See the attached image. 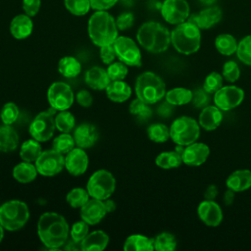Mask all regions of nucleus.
Masks as SVG:
<instances>
[{
    "label": "nucleus",
    "mask_w": 251,
    "mask_h": 251,
    "mask_svg": "<svg viewBox=\"0 0 251 251\" xmlns=\"http://www.w3.org/2000/svg\"><path fill=\"white\" fill-rule=\"evenodd\" d=\"M69 232V225L62 215L47 212L39 217L37 233L46 247L57 249L64 246L68 240Z\"/></svg>",
    "instance_id": "f257e3e1"
},
{
    "label": "nucleus",
    "mask_w": 251,
    "mask_h": 251,
    "mask_svg": "<svg viewBox=\"0 0 251 251\" xmlns=\"http://www.w3.org/2000/svg\"><path fill=\"white\" fill-rule=\"evenodd\" d=\"M87 32L96 46L113 44L119 36L116 19L107 11H95L87 23Z\"/></svg>",
    "instance_id": "f03ea898"
},
{
    "label": "nucleus",
    "mask_w": 251,
    "mask_h": 251,
    "mask_svg": "<svg viewBox=\"0 0 251 251\" xmlns=\"http://www.w3.org/2000/svg\"><path fill=\"white\" fill-rule=\"evenodd\" d=\"M137 42L148 52L158 54L165 52L171 44V31L158 22L142 24L136 32Z\"/></svg>",
    "instance_id": "7ed1b4c3"
},
{
    "label": "nucleus",
    "mask_w": 251,
    "mask_h": 251,
    "mask_svg": "<svg viewBox=\"0 0 251 251\" xmlns=\"http://www.w3.org/2000/svg\"><path fill=\"white\" fill-rule=\"evenodd\" d=\"M171 43L178 53L191 55L197 52L200 48V28L189 21L178 24L171 31Z\"/></svg>",
    "instance_id": "20e7f679"
},
{
    "label": "nucleus",
    "mask_w": 251,
    "mask_h": 251,
    "mask_svg": "<svg viewBox=\"0 0 251 251\" xmlns=\"http://www.w3.org/2000/svg\"><path fill=\"white\" fill-rule=\"evenodd\" d=\"M134 90L136 97L149 105L161 101L167 92L164 80L153 72H144L139 75Z\"/></svg>",
    "instance_id": "39448f33"
},
{
    "label": "nucleus",
    "mask_w": 251,
    "mask_h": 251,
    "mask_svg": "<svg viewBox=\"0 0 251 251\" xmlns=\"http://www.w3.org/2000/svg\"><path fill=\"white\" fill-rule=\"evenodd\" d=\"M29 219L27 205L21 200H10L0 206V224L10 231L22 228Z\"/></svg>",
    "instance_id": "423d86ee"
},
{
    "label": "nucleus",
    "mask_w": 251,
    "mask_h": 251,
    "mask_svg": "<svg viewBox=\"0 0 251 251\" xmlns=\"http://www.w3.org/2000/svg\"><path fill=\"white\" fill-rule=\"evenodd\" d=\"M200 136V126L198 122L188 116L176 118L170 126V138L177 145L186 146Z\"/></svg>",
    "instance_id": "0eeeda50"
},
{
    "label": "nucleus",
    "mask_w": 251,
    "mask_h": 251,
    "mask_svg": "<svg viewBox=\"0 0 251 251\" xmlns=\"http://www.w3.org/2000/svg\"><path fill=\"white\" fill-rule=\"evenodd\" d=\"M116 189V179L107 170H98L94 172L86 184V190L90 197L99 200L110 198Z\"/></svg>",
    "instance_id": "6e6552de"
},
{
    "label": "nucleus",
    "mask_w": 251,
    "mask_h": 251,
    "mask_svg": "<svg viewBox=\"0 0 251 251\" xmlns=\"http://www.w3.org/2000/svg\"><path fill=\"white\" fill-rule=\"evenodd\" d=\"M56 109L50 107L35 116L28 127V132L32 138L39 142H46L51 139L56 128Z\"/></svg>",
    "instance_id": "1a4fd4ad"
},
{
    "label": "nucleus",
    "mask_w": 251,
    "mask_h": 251,
    "mask_svg": "<svg viewBox=\"0 0 251 251\" xmlns=\"http://www.w3.org/2000/svg\"><path fill=\"white\" fill-rule=\"evenodd\" d=\"M117 58L129 67L141 66V52L136 42L127 36H118L113 43Z\"/></svg>",
    "instance_id": "9d476101"
},
{
    "label": "nucleus",
    "mask_w": 251,
    "mask_h": 251,
    "mask_svg": "<svg viewBox=\"0 0 251 251\" xmlns=\"http://www.w3.org/2000/svg\"><path fill=\"white\" fill-rule=\"evenodd\" d=\"M35 167L38 174L41 176H56L65 168V156L53 148L42 151L35 161Z\"/></svg>",
    "instance_id": "9b49d317"
},
{
    "label": "nucleus",
    "mask_w": 251,
    "mask_h": 251,
    "mask_svg": "<svg viewBox=\"0 0 251 251\" xmlns=\"http://www.w3.org/2000/svg\"><path fill=\"white\" fill-rule=\"evenodd\" d=\"M74 97L71 86L63 81L53 82L47 91L48 103L57 111L68 110L74 103Z\"/></svg>",
    "instance_id": "f8f14e48"
},
{
    "label": "nucleus",
    "mask_w": 251,
    "mask_h": 251,
    "mask_svg": "<svg viewBox=\"0 0 251 251\" xmlns=\"http://www.w3.org/2000/svg\"><path fill=\"white\" fill-rule=\"evenodd\" d=\"M244 95L242 88L236 85H226L214 93L213 101L222 111H229L242 103Z\"/></svg>",
    "instance_id": "ddd939ff"
},
{
    "label": "nucleus",
    "mask_w": 251,
    "mask_h": 251,
    "mask_svg": "<svg viewBox=\"0 0 251 251\" xmlns=\"http://www.w3.org/2000/svg\"><path fill=\"white\" fill-rule=\"evenodd\" d=\"M189 14L190 8L186 0H165L161 5V15L171 25L187 21Z\"/></svg>",
    "instance_id": "4468645a"
},
{
    "label": "nucleus",
    "mask_w": 251,
    "mask_h": 251,
    "mask_svg": "<svg viewBox=\"0 0 251 251\" xmlns=\"http://www.w3.org/2000/svg\"><path fill=\"white\" fill-rule=\"evenodd\" d=\"M210 155V148L202 142H193L184 146L181 153L182 163L189 167H199L204 164Z\"/></svg>",
    "instance_id": "2eb2a0df"
},
{
    "label": "nucleus",
    "mask_w": 251,
    "mask_h": 251,
    "mask_svg": "<svg viewBox=\"0 0 251 251\" xmlns=\"http://www.w3.org/2000/svg\"><path fill=\"white\" fill-rule=\"evenodd\" d=\"M197 215L208 226H218L223 221V211L215 200H204L197 207Z\"/></svg>",
    "instance_id": "dca6fc26"
},
{
    "label": "nucleus",
    "mask_w": 251,
    "mask_h": 251,
    "mask_svg": "<svg viewBox=\"0 0 251 251\" xmlns=\"http://www.w3.org/2000/svg\"><path fill=\"white\" fill-rule=\"evenodd\" d=\"M88 167V156L83 148H73L65 156V168L75 176L84 174Z\"/></svg>",
    "instance_id": "f3484780"
},
{
    "label": "nucleus",
    "mask_w": 251,
    "mask_h": 251,
    "mask_svg": "<svg viewBox=\"0 0 251 251\" xmlns=\"http://www.w3.org/2000/svg\"><path fill=\"white\" fill-rule=\"evenodd\" d=\"M223 17L222 10L218 6H208L199 13L188 17L187 21L195 24L200 29H208L217 25Z\"/></svg>",
    "instance_id": "a211bd4d"
},
{
    "label": "nucleus",
    "mask_w": 251,
    "mask_h": 251,
    "mask_svg": "<svg viewBox=\"0 0 251 251\" xmlns=\"http://www.w3.org/2000/svg\"><path fill=\"white\" fill-rule=\"evenodd\" d=\"M80 218L90 226L97 225L106 216L107 210L103 200L89 198V200L80 208Z\"/></svg>",
    "instance_id": "6ab92c4d"
},
{
    "label": "nucleus",
    "mask_w": 251,
    "mask_h": 251,
    "mask_svg": "<svg viewBox=\"0 0 251 251\" xmlns=\"http://www.w3.org/2000/svg\"><path fill=\"white\" fill-rule=\"evenodd\" d=\"M99 137L97 128L88 123H83L77 126L74 131L75 142L77 147L90 148L92 147Z\"/></svg>",
    "instance_id": "aec40b11"
},
{
    "label": "nucleus",
    "mask_w": 251,
    "mask_h": 251,
    "mask_svg": "<svg viewBox=\"0 0 251 251\" xmlns=\"http://www.w3.org/2000/svg\"><path fill=\"white\" fill-rule=\"evenodd\" d=\"M223 121V113L216 105H208L201 109L198 117L200 127L207 131H212L218 128Z\"/></svg>",
    "instance_id": "412c9836"
},
{
    "label": "nucleus",
    "mask_w": 251,
    "mask_h": 251,
    "mask_svg": "<svg viewBox=\"0 0 251 251\" xmlns=\"http://www.w3.org/2000/svg\"><path fill=\"white\" fill-rule=\"evenodd\" d=\"M10 33L16 39L27 38L33 29V23L31 17L26 14H20L15 16L10 23Z\"/></svg>",
    "instance_id": "4be33fe9"
},
{
    "label": "nucleus",
    "mask_w": 251,
    "mask_h": 251,
    "mask_svg": "<svg viewBox=\"0 0 251 251\" xmlns=\"http://www.w3.org/2000/svg\"><path fill=\"white\" fill-rule=\"evenodd\" d=\"M84 80L87 86L94 90H103L111 82V79L108 75L107 70L95 66L88 69L84 75Z\"/></svg>",
    "instance_id": "5701e85b"
},
{
    "label": "nucleus",
    "mask_w": 251,
    "mask_h": 251,
    "mask_svg": "<svg viewBox=\"0 0 251 251\" xmlns=\"http://www.w3.org/2000/svg\"><path fill=\"white\" fill-rule=\"evenodd\" d=\"M226 187L236 192L248 190L251 187V171L240 169L232 172L226 180Z\"/></svg>",
    "instance_id": "b1692460"
},
{
    "label": "nucleus",
    "mask_w": 251,
    "mask_h": 251,
    "mask_svg": "<svg viewBox=\"0 0 251 251\" xmlns=\"http://www.w3.org/2000/svg\"><path fill=\"white\" fill-rule=\"evenodd\" d=\"M109 243V236L103 230H94L88 233L81 241L83 251H102Z\"/></svg>",
    "instance_id": "393cba45"
},
{
    "label": "nucleus",
    "mask_w": 251,
    "mask_h": 251,
    "mask_svg": "<svg viewBox=\"0 0 251 251\" xmlns=\"http://www.w3.org/2000/svg\"><path fill=\"white\" fill-rule=\"evenodd\" d=\"M106 94L111 101L123 103L130 97L131 88L124 80H113L106 87Z\"/></svg>",
    "instance_id": "a878e982"
},
{
    "label": "nucleus",
    "mask_w": 251,
    "mask_h": 251,
    "mask_svg": "<svg viewBox=\"0 0 251 251\" xmlns=\"http://www.w3.org/2000/svg\"><path fill=\"white\" fill-rule=\"evenodd\" d=\"M18 132L11 125H3L0 126V151L12 152L19 146Z\"/></svg>",
    "instance_id": "bb28decb"
},
{
    "label": "nucleus",
    "mask_w": 251,
    "mask_h": 251,
    "mask_svg": "<svg viewBox=\"0 0 251 251\" xmlns=\"http://www.w3.org/2000/svg\"><path fill=\"white\" fill-rule=\"evenodd\" d=\"M124 250L126 251H153L154 238L145 236L143 234H131L125 243Z\"/></svg>",
    "instance_id": "cd10ccee"
},
{
    "label": "nucleus",
    "mask_w": 251,
    "mask_h": 251,
    "mask_svg": "<svg viewBox=\"0 0 251 251\" xmlns=\"http://www.w3.org/2000/svg\"><path fill=\"white\" fill-rule=\"evenodd\" d=\"M38 172L35 165L30 162L23 161L16 165L13 169L14 178L21 183H28L35 179Z\"/></svg>",
    "instance_id": "c85d7f7f"
},
{
    "label": "nucleus",
    "mask_w": 251,
    "mask_h": 251,
    "mask_svg": "<svg viewBox=\"0 0 251 251\" xmlns=\"http://www.w3.org/2000/svg\"><path fill=\"white\" fill-rule=\"evenodd\" d=\"M58 71L63 76L73 78L80 74L81 64L73 56H65L58 63Z\"/></svg>",
    "instance_id": "c756f323"
},
{
    "label": "nucleus",
    "mask_w": 251,
    "mask_h": 251,
    "mask_svg": "<svg viewBox=\"0 0 251 251\" xmlns=\"http://www.w3.org/2000/svg\"><path fill=\"white\" fill-rule=\"evenodd\" d=\"M166 101L174 106H182L191 102L192 90L185 87H175L166 92Z\"/></svg>",
    "instance_id": "7c9ffc66"
},
{
    "label": "nucleus",
    "mask_w": 251,
    "mask_h": 251,
    "mask_svg": "<svg viewBox=\"0 0 251 251\" xmlns=\"http://www.w3.org/2000/svg\"><path fill=\"white\" fill-rule=\"evenodd\" d=\"M238 42L233 35L228 33L219 34L215 39V47L224 56H230L236 53Z\"/></svg>",
    "instance_id": "2f4dec72"
},
{
    "label": "nucleus",
    "mask_w": 251,
    "mask_h": 251,
    "mask_svg": "<svg viewBox=\"0 0 251 251\" xmlns=\"http://www.w3.org/2000/svg\"><path fill=\"white\" fill-rule=\"evenodd\" d=\"M42 153V148L40 142L34 138L27 139L23 142L20 149V157L25 162H35L37 158Z\"/></svg>",
    "instance_id": "473e14b6"
},
{
    "label": "nucleus",
    "mask_w": 251,
    "mask_h": 251,
    "mask_svg": "<svg viewBox=\"0 0 251 251\" xmlns=\"http://www.w3.org/2000/svg\"><path fill=\"white\" fill-rule=\"evenodd\" d=\"M155 163L161 169L170 170V169L178 168L182 164V159L180 154H178L176 150L165 151L160 153L156 157Z\"/></svg>",
    "instance_id": "72a5a7b5"
},
{
    "label": "nucleus",
    "mask_w": 251,
    "mask_h": 251,
    "mask_svg": "<svg viewBox=\"0 0 251 251\" xmlns=\"http://www.w3.org/2000/svg\"><path fill=\"white\" fill-rule=\"evenodd\" d=\"M147 135L153 142L164 143L170 138V128L165 124L155 123L148 126Z\"/></svg>",
    "instance_id": "f704fd0d"
},
{
    "label": "nucleus",
    "mask_w": 251,
    "mask_h": 251,
    "mask_svg": "<svg viewBox=\"0 0 251 251\" xmlns=\"http://www.w3.org/2000/svg\"><path fill=\"white\" fill-rule=\"evenodd\" d=\"M176 245L175 235L168 231L161 232L154 238V250L157 251H174Z\"/></svg>",
    "instance_id": "c9c22d12"
},
{
    "label": "nucleus",
    "mask_w": 251,
    "mask_h": 251,
    "mask_svg": "<svg viewBox=\"0 0 251 251\" xmlns=\"http://www.w3.org/2000/svg\"><path fill=\"white\" fill-rule=\"evenodd\" d=\"M55 125L59 131L70 133L75 128V119L74 115L67 110L59 111L55 116Z\"/></svg>",
    "instance_id": "e433bc0d"
},
{
    "label": "nucleus",
    "mask_w": 251,
    "mask_h": 251,
    "mask_svg": "<svg viewBox=\"0 0 251 251\" xmlns=\"http://www.w3.org/2000/svg\"><path fill=\"white\" fill-rule=\"evenodd\" d=\"M75 142L74 135H71L70 133L67 132H63L54 138L52 148L64 155L69 153L73 148H75Z\"/></svg>",
    "instance_id": "4c0bfd02"
},
{
    "label": "nucleus",
    "mask_w": 251,
    "mask_h": 251,
    "mask_svg": "<svg viewBox=\"0 0 251 251\" xmlns=\"http://www.w3.org/2000/svg\"><path fill=\"white\" fill-rule=\"evenodd\" d=\"M89 197L90 195L86 189L75 187L69 191L66 199L72 208H81L89 200Z\"/></svg>",
    "instance_id": "58836bf2"
},
{
    "label": "nucleus",
    "mask_w": 251,
    "mask_h": 251,
    "mask_svg": "<svg viewBox=\"0 0 251 251\" xmlns=\"http://www.w3.org/2000/svg\"><path fill=\"white\" fill-rule=\"evenodd\" d=\"M65 8L75 16H84L91 9L90 0H64Z\"/></svg>",
    "instance_id": "ea45409f"
},
{
    "label": "nucleus",
    "mask_w": 251,
    "mask_h": 251,
    "mask_svg": "<svg viewBox=\"0 0 251 251\" xmlns=\"http://www.w3.org/2000/svg\"><path fill=\"white\" fill-rule=\"evenodd\" d=\"M129 113L137 117L140 120H147L152 116V109L149 104L143 102L142 100L136 98L134 99L128 107Z\"/></svg>",
    "instance_id": "a19ab883"
},
{
    "label": "nucleus",
    "mask_w": 251,
    "mask_h": 251,
    "mask_svg": "<svg viewBox=\"0 0 251 251\" xmlns=\"http://www.w3.org/2000/svg\"><path fill=\"white\" fill-rule=\"evenodd\" d=\"M236 55L240 62L251 67V35H246L238 42Z\"/></svg>",
    "instance_id": "79ce46f5"
},
{
    "label": "nucleus",
    "mask_w": 251,
    "mask_h": 251,
    "mask_svg": "<svg viewBox=\"0 0 251 251\" xmlns=\"http://www.w3.org/2000/svg\"><path fill=\"white\" fill-rule=\"evenodd\" d=\"M19 115H20L19 107L14 102L6 103L2 107L1 113H0L1 120L5 125H13L18 120Z\"/></svg>",
    "instance_id": "37998d69"
},
{
    "label": "nucleus",
    "mask_w": 251,
    "mask_h": 251,
    "mask_svg": "<svg viewBox=\"0 0 251 251\" xmlns=\"http://www.w3.org/2000/svg\"><path fill=\"white\" fill-rule=\"evenodd\" d=\"M223 75L218 72L210 73L204 79L203 88L210 94H214L223 86Z\"/></svg>",
    "instance_id": "c03bdc74"
},
{
    "label": "nucleus",
    "mask_w": 251,
    "mask_h": 251,
    "mask_svg": "<svg viewBox=\"0 0 251 251\" xmlns=\"http://www.w3.org/2000/svg\"><path fill=\"white\" fill-rule=\"evenodd\" d=\"M107 73H108V75H109L111 81L124 80V78L127 75L128 70H127V66L126 64H124L121 61H118V62H113L112 64L108 65Z\"/></svg>",
    "instance_id": "a18cd8bd"
},
{
    "label": "nucleus",
    "mask_w": 251,
    "mask_h": 251,
    "mask_svg": "<svg viewBox=\"0 0 251 251\" xmlns=\"http://www.w3.org/2000/svg\"><path fill=\"white\" fill-rule=\"evenodd\" d=\"M222 75L228 82H235L238 80L240 77V69L237 63L232 60L226 61L223 66Z\"/></svg>",
    "instance_id": "49530a36"
},
{
    "label": "nucleus",
    "mask_w": 251,
    "mask_h": 251,
    "mask_svg": "<svg viewBox=\"0 0 251 251\" xmlns=\"http://www.w3.org/2000/svg\"><path fill=\"white\" fill-rule=\"evenodd\" d=\"M211 96L203 87H197L192 90L191 103L195 108L203 109L204 107L210 105Z\"/></svg>",
    "instance_id": "de8ad7c7"
},
{
    "label": "nucleus",
    "mask_w": 251,
    "mask_h": 251,
    "mask_svg": "<svg viewBox=\"0 0 251 251\" xmlns=\"http://www.w3.org/2000/svg\"><path fill=\"white\" fill-rule=\"evenodd\" d=\"M88 226L89 225L83 220L75 223L71 227V231H70L71 237L75 241L81 242L85 238V236L89 233Z\"/></svg>",
    "instance_id": "09e8293b"
},
{
    "label": "nucleus",
    "mask_w": 251,
    "mask_h": 251,
    "mask_svg": "<svg viewBox=\"0 0 251 251\" xmlns=\"http://www.w3.org/2000/svg\"><path fill=\"white\" fill-rule=\"evenodd\" d=\"M134 23V16L130 12H125L118 16L116 19L117 27L119 30H126L132 26Z\"/></svg>",
    "instance_id": "8fccbe9b"
},
{
    "label": "nucleus",
    "mask_w": 251,
    "mask_h": 251,
    "mask_svg": "<svg viewBox=\"0 0 251 251\" xmlns=\"http://www.w3.org/2000/svg\"><path fill=\"white\" fill-rule=\"evenodd\" d=\"M100 58L105 65L112 64L117 58L115 47L113 44H108L100 47Z\"/></svg>",
    "instance_id": "3c124183"
},
{
    "label": "nucleus",
    "mask_w": 251,
    "mask_h": 251,
    "mask_svg": "<svg viewBox=\"0 0 251 251\" xmlns=\"http://www.w3.org/2000/svg\"><path fill=\"white\" fill-rule=\"evenodd\" d=\"M23 10L29 17H34L38 14L41 6V0H23Z\"/></svg>",
    "instance_id": "603ef678"
},
{
    "label": "nucleus",
    "mask_w": 251,
    "mask_h": 251,
    "mask_svg": "<svg viewBox=\"0 0 251 251\" xmlns=\"http://www.w3.org/2000/svg\"><path fill=\"white\" fill-rule=\"evenodd\" d=\"M119 0H90L91 9L94 11H107L114 7Z\"/></svg>",
    "instance_id": "864d4df0"
},
{
    "label": "nucleus",
    "mask_w": 251,
    "mask_h": 251,
    "mask_svg": "<svg viewBox=\"0 0 251 251\" xmlns=\"http://www.w3.org/2000/svg\"><path fill=\"white\" fill-rule=\"evenodd\" d=\"M75 99H76V102L81 106V107H84V108H87V107H90L92 105V102H93V98H92V95L90 94L89 91L85 90V89H81L79 90L76 95H75Z\"/></svg>",
    "instance_id": "5fc2aeb1"
},
{
    "label": "nucleus",
    "mask_w": 251,
    "mask_h": 251,
    "mask_svg": "<svg viewBox=\"0 0 251 251\" xmlns=\"http://www.w3.org/2000/svg\"><path fill=\"white\" fill-rule=\"evenodd\" d=\"M174 110H175V106L170 104L168 101H165L163 103H161L158 108H157V113L158 115H160L161 117H164V118H168L170 117L173 113H174Z\"/></svg>",
    "instance_id": "6e6d98bb"
},
{
    "label": "nucleus",
    "mask_w": 251,
    "mask_h": 251,
    "mask_svg": "<svg viewBox=\"0 0 251 251\" xmlns=\"http://www.w3.org/2000/svg\"><path fill=\"white\" fill-rule=\"evenodd\" d=\"M219 194V189L216 184H210L206 187L204 191V199L206 200H215Z\"/></svg>",
    "instance_id": "4d7b16f0"
},
{
    "label": "nucleus",
    "mask_w": 251,
    "mask_h": 251,
    "mask_svg": "<svg viewBox=\"0 0 251 251\" xmlns=\"http://www.w3.org/2000/svg\"><path fill=\"white\" fill-rule=\"evenodd\" d=\"M64 249L65 250H69V251H77V250H81V242L75 241L73 238H71V240H67V242L64 244Z\"/></svg>",
    "instance_id": "13d9d810"
},
{
    "label": "nucleus",
    "mask_w": 251,
    "mask_h": 251,
    "mask_svg": "<svg viewBox=\"0 0 251 251\" xmlns=\"http://www.w3.org/2000/svg\"><path fill=\"white\" fill-rule=\"evenodd\" d=\"M234 197H235V192L229 188H227L225 193H224V197H223V201L225 203V205L226 206H230L232 205L233 201H234Z\"/></svg>",
    "instance_id": "bf43d9fd"
},
{
    "label": "nucleus",
    "mask_w": 251,
    "mask_h": 251,
    "mask_svg": "<svg viewBox=\"0 0 251 251\" xmlns=\"http://www.w3.org/2000/svg\"><path fill=\"white\" fill-rule=\"evenodd\" d=\"M104 202V205H105V208L107 210V213H112L116 210V203L114 200H111L109 198L103 200Z\"/></svg>",
    "instance_id": "052dcab7"
},
{
    "label": "nucleus",
    "mask_w": 251,
    "mask_h": 251,
    "mask_svg": "<svg viewBox=\"0 0 251 251\" xmlns=\"http://www.w3.org/2000/svg\"><path fill=\"white\" fill-rule=\"evenodd\" d=\"M199 1L201 3H203L204 5H207V6H211L216 2V0H199Z\"/></svg>",
    "instance_id": "680f3d73"
},
{
    "label": "nucleus",
    "mask_w": 251,
    "mask_h": 251,
    "mask_svg": "<svg viewBox=\"0 0 251 251\" xmlns=\"http://www.w3.org/2000/svg\"><path fill=\"white\" fill-rule=\"evenodd\" d=\"M4 227L2 226V225L0 224V243H1V241H2V239H3V237H4Z\"/></svg>",
    "instance_id": "e2e57ef3"
},
{
    "label": "nucleus",
    "mask_w": 251,
    "mask_h": 251,
    "mask_svg": "<svg viewBox=\"0 0 251 251\" xmlns=\"http://www.w3.org/2000/svg\"><path fill=\"white\" fill-rule=\"evenodd\" d=\"M123 1H126H126H131V0H123Z\"/></svg>",
    "instance_id": "0e129e2a"
}]
</instances>
